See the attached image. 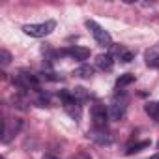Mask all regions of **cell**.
<instances>
[{
    "mask_svg": "<svg viewBox=\"0 0 159 159\" xmlns=\"http://www.w3.org/2000/svg\"><path fill=\"white\" fill-rule=\"evenodd\" d=\"M75 75H77V77H83V79H90V77L94 75V67L88 66V64H83L81 67L75 69Z\"/></svg>",
    "mask_w": 159,
    "mask_h": 159,
    "instance_id": "cell-13",
    "label": "cell"
},
{
    "mask_svg": "<svg viewBox=\"0 0 159 159\" xmlns=\"http://www.w3.org/2000/svg\"><path fill=\"white\" fill-rule=\"evenodd\" d=\"M60 54H64V56H69V58H73V60H79V62H83V60H86L88 56H90V49H86V47H69V49H64V51H60Z\"/></svg>",
    "mask_w": 159,
    "mask_h": 159,
    "instance_id": "cell-6",
    "label": "cell"
},
{
    "mask_svg": "<svg viewBox=\"0 0 159 159\" xmlns=\"http://www.w3.org/2000/svg\"><path fill=\"white\" fill-rule=\"evenodd\" d=\"M125 111H127V98L124 92L116 90V94L111 98L109 101V114H111V120H122L125 116Z\"/></svg>",
    "mask_w": 159,
    "mask_h": 159,
    "instance_id": "cell-2",
    "label": "cell"
},
{
    "mask_svg": "<svg viewBox=\"0 0 159 159\" xmlns=\"http://www.w3.org/2000/svg\"><path fill=\"white\" fill-rule=\"evenodd\" d=\"M96 66H98L99 69H103V71H111L112 66H114V58H112V54L105 52V54L96 56Z\"/></svg>",
    "mask_w": 159,
    "mask_h": 159,
    "instance_id": "cell-8",
    "label": "cell"
},
{
    "mask_svg": "<svg viewBox=\"0 0 159 159\" xmlns=\"http://www.w3.org/2000/svg\"><path fill=\"white\" fill-rule=\"evenodd\" d=\"M144 111H146V114H150L155 122H159V103H157V101L146 103V105H144Z\"/></svg>",
    "mask_w": 159,
    "mask_h": 159,
    "instance_id": "cell-12",
    "label": "cell"
},
{
    "mask_svg": "<svg viewBox=\"0 0 159 159\" xmlns=\"http://www.w3.org/2000/svg\"><path fill=\"white\" fill-rule=\"evenodd\" d=\"M69 159H92L86 152H79V153H75V155H71Z\"/></svg>",
    "mask_w": 159,
    "mask_h": 159,
    "instance_id": "cell-18",
    "label": "cell"
},
{
    "mask_svg": "<svg viewBox=\"0 0 159 159\" xmlns=\"http://www.w3.org/2000/svg\"><path fill=\"white\" fill-rule=\"evenodd\" d=\"M157 148H159V140H157Z\"/></svg>",
    "mask_w": 159,
    "mask_h": 159,
    "instance_id": "cell-21",
    "label": "cell"
},
{
    "mask_svg": "<svg viewBox=\"0 0 159 159\" xmlns=\"http://www.w3.org/2000/svg\"><path fill=\"white\" fill-rule=\"evenodd\" d=\"M88 139H92L94 142H98V144H111L112 142V137H111V133L107 131V129H92V131H88Z\"/></svg>",
    "mask_w": 159,
    "mask_h": 159,
    "instance_id": "cell-7",
    "label": "cell"
},
{
    "mask_svg": "<svg viewBox=\"0 0 159 159\" xmlns=\"http://www.w3.org/2000/svg\"><path fill=\"white\" fill-rule=\"evenodd\" d=\"M86 26H88V30L92 32V36H94V39L101 45V47H111L112 45V38H111V34L103 28V26H99L96 21H86Z\"/></svg>",
    "mask_w": 159,
    "mask_h": 159,
    "instance_id": "cell-5",
    "label": "cell"
},
{
    "mask_svg": "<svg viewBox=\"0 0 159 159\" xmlns=\"http://www.w3.org/2000/svg\"><path fill=\"white\" fill-rule=\"evenodd\" d=\"M56 28L54 21H43V23H32V25H25L23 32L30 38H45L49 36L52 30Z\"/></svg>",
    "mask_w": 159,
    "mask_h": 159,
    "instance_id": "cell-3",
    "label": "cell"
},
{
    "mask_svg": "<svg viewBox=\"0 0 159 159\" xmlns=\"http://www.w3.org/2000/svg\"><path fill=\"white\" fill-rule=\"evenodd\" d=\"M155 60H159V43H157V45H153L150 51H146V64H148V66H152Z\"/></svg>",
    "mask_w": 159,
    "mask_h": 159,
    "instance_id": "cell-15",
    "label": "cell"
},
{
    "mask_svg": "<svg viewBox=\"0 0 159 159\" xmlns=\"http://www.w3.org/2000/svg\"><path fill=\"white\" fill-rule=\"evenodd\" d=\"M58 98H60V101H62L66 112H67L75 122L81 120L83 109H81V103H79V101L75 99V96L71 94V90H60V92H58Z\"/></svg>",
    "mask_w": 159,
    "mask_h": 159,
    "instance_id": "cell-1",
    "label": "cell"
},
{
    "mask_svg": "<svg viewBox=\"0 0 159 159\" xmlns=\"http://www.w3.org/2000/svg\"><path fill=\"white\" fill-rule=\"evenodd\" d=\"M131 83H135V75H133V73H124V75H120V77L116 79V88L122 90V88L129 86Z\"/></svg>",
    "mask_w": 159,
    "mask_h": 159,
    "instance_id": "cell-10",
    "label": "cell"
},
{
    "mask_svg": "<svg viewBox=\"0 0 159 159\" xmlns=\"http://www.w3.org/2000/svg\"><path fill=\"white\" fill-rule=\"evenodd\" d=\"M118 56H120L122 62L129 64V62L135 58V52H133V51H127V49H124V47H120V49H118Z\"/></svg>",
    "mask_w": 159,
    "mask_h": 159,
    "instance_id": "cell-16",
    "label": "cell"
},
{
    "mask_svg": "<svg viewBox=\"0 0 159 159\" xmlns=\"http://www.w3.org/2000/svg\"><path fill=\"white\" fill-rule=\"evenodd\" d=\"M0 62H2V66H8V64L11 62V54H10L6 49L0 51Z\"/></svg>",
    "mask_w": 159,
    "mask_h": 159,
    "instance_id": "cell-17",
    "label": "cell"
},
{
    "mask_svg": "<svg viewBox=\"0 0 159 159\" xmlns=\"http://www.w3.org/2000/svg\"><path fill=\"white\" fill-rule=\"evenodd\" d=\"M90 116H92V124L96 129H107V124H109V107H105L103 103H94L92 109H90Z\"/></svg>",
    "mask_w": 159,
    "mask_h": 159,
    "instance_id": "cell-4",
    "label": "cell"
},
{
    "mask_svg": "<svg viewBox=\"0 0 159 159\" xmlns=\"http://www.w3.org/2000/svg\"><path fill=\"white\" fill-rule=\"evenodd\" d=\"M21 125H23V122H21L19 118H15V122H13V125H11V127H10V125H6V129H4V139H2V142H10V140H11V137L19 133Z\"/></svg>",
    "mask_w": 159,
    "mask_h": 159,
    "instance_id": "cell-9",
    "label": "cell"
},
{
    "mask_svg": "<svg viewBox=\"0 0 159 159\" xmlns=\"http://www.w3.org/2000/svg\"><path fill=\"white\" fill-rule=\"evenodd\" d=\"M148 159H159V153H153V155H150Z\"/></svg>",
    "mask_w": 159,
    "mask_h": 159,
    "instance_id": "cell-20",
    "label": "cell"
},
{
    "mask_svg": "<svg viewBox=\"0 0 159 159\" xmlns=\"http://www.w3.org/2000/svg\"><path fill=\"white\" fill-rule=\"evenodd\" d=\"M71 94L75 96V99H77L79 103H83V101H86V99H88V90H86V88H83V86H75V88L71 90Z\"/></svg>",
    "mask_w": 159,
    "mask_h": 159,
    "instance_id": "cell-14",
    "label": "cell"
},
{
    "mask_svg": "<svg viewBox=\"0 0 159 159\" xmlns=\"http://www.w3.org/2000/svg\"><path fill=\"white\" fill-rule=\"evenodd\" d=\"M148 146H150V140H140V142L129 144V146L125 148V155H133V153H137V152H140V150H144V148H148Z\"/></svg>",
    "mask_w": 159,
    "mask_h": 159,
    "instance_id": "cell-11",
    "label": "cell"
},
{
    "mask_svg": "<svg viewBox=\"0 0 159 159\" xmlns=\"http://www.w3.org/2000/svg\"><path fill=\"white\" fill-rule=\"evenodd\" d=\"M41 159H60V157H56L54 153H45V155H43Z\"/></svg>",
    "mask_w": 159,
    "mask_h": 159,
    "instance_id": "cell-19",
    "label": "cell"
}]
</instances>
